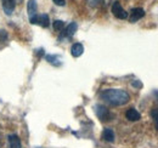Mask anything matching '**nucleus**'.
I'll return each instance as SVG.
<instances>
[{
    "label": "nucleus",
    "mask_w": 158,
    "mask_h": 148,
    "mask_svg": "<svg viewBox=\"0 0 158 148\" xmlns=\"http://www.w3.org/2000/svg\"><path fill=\"white\" fill-rule=\"evenodd\" d=\"M54 29L55 31H57V32H61L63 28H64V23H63V21H61V19H56V21H54Z\"/></svg>",
    "instance_id": "obj_13"
},
{
    "label": "nucleus",
    "mask_w": 158,
    "mask_h": 148,
    "mask_svg": "<svg viewBox=\"0 0 158 148\" xmlns=\"http://www.w3.org/2000/svg\"><path fill=\"white\" fill-rule=\"evenodd\" d=\"M52 1H54V4L57 5V6H64V5H66V0H52Z\"/></svg>",
    "instance_id": "obj_17"
},
{
    "label": "nucleus",
    "mask_w": 158,
    "mask_h": 148,
    "mask_svg": "<svg viewBox=\"0 0 158 148\" xmlns=\"http://www.w3.org/2000/svg\"><path fill=\"white\" fill-rule=\"evenodd\" d=\"M133 85H134V86H136V88H141V83H139V81H134V83H133Z\"/></svg>",
    "instance_id": "obj_18"
},
{
    "label": "nucleus",
    "mask_w": 158,
    "mask_h": 148,
    "mask_svg": "<svg viewBox=\"0 0 158 148\" xmlns=\"http://www.w3.org/2000/svg\"><path fill=\"white\" fill-rule=\"evenodd\" d=\"M151 117L155 121V125H156V129L158 130V109H152L151 111Z\"/></svg>",
    "instance_id": "obj_14"
},
{
    "label": "nucleus",
    "mask_w": 158,
    "mask_h": 148,
    "mask_svg": "<svg viewBox=\"0 0 158 148\" xmlns=\"http://www.w3.org/2000/svg\"><path fill=\"white\" fill-rule=\"evenodd\" d=\"M125 117H127V119L130 120V121H138L139 119L141 118L140 113H139L135 108H129L128 111L125 112Z\"/></svg>",
    "instance_id": "obj_8"
},
{
    "label": "nucleus",
    "mask_w": 158,
    "mask_h": 148,
    "mask_svg": "<svg viewBox=\"0 0 158 148\" xmlns=\"http://www.w3.org/2000/svg\"><path fill=\"white\" fill-rule=\"evenodd\" d=\"M77 28H78V26H77V23L76 22H72V23H69L66 28H64V32H63V35L67 38H71L74 35V33L77 32Z\"/></svg>",
    "instance_id": "obj_9"
},
{
    "label": "nucleus",
    "mask_w": 158,
    "mask_h": 148,
    "mask_svg": "<svg viewBox=\"0 0 158 148\" xmlns=\"http://www.w3.org/2000/svg\"><path fill=\"white\" fill-rule=\"evenodd\" d=\"M101 100L111 106H123L130 100V95L122 89H107L100 93Z\"/></svg>",
    "instance_id": "obj_1"
},
{
    "label": "nucleus",
    "mask_w": 158,
    "mask_h": 148,
    "mask_svg": "<svg viewBox=\"0 0 158 148\" xmlns=\"http://www.w3.org/2000/svg\"><path fill=\"white\" fill-rule=\"evenodd\" d=\"M27 11H28V16L29 19L33 18L34 16L38 15V6H37V1L35 0H28L27 2Z\"/></svg>",
    "instance_id": "obj_7"
},
{
    "label": "nucleus",
    "mask_w": 158,
    "mask_h": 148,
    "mask_svg": "<svg viewBox=\"0 0 158 148\" xmlns=\"http://www.w3.org/2000/svg\"><path fill=\"white\" fill-rule=\"evenodd\" d=\"M83 52H84V46H83L80 43H76V44L72 45V47H71V54H72L73 57H79V56L83 55Z\"/></svg>",
    "instance_id": "obj_10"
},
{
    "label": "nucleus",
    "mask_w": 158,
    "mask_h": 148,
    "mask_svg": "<svg viewBox=\"0 0 158 148\" xmlns=\"http://www.w3.org/2000/svg\"><path fill=\"white\" fill-rule=\"evenodd\" d=\"M9 148H21V140L17 135L9 136Z\"/></svg>",
    "instance_id": "obj_11"
},
{
    "label": "nucleus",
    "mask_w": 158,
    "mask_h": 148,
    "mask_svg": "<svg viewBox=\"0 0 158 148\" xmlns=\"http://www.w3.org/2000/svg\"><path fill=\"white\" fill-rule=\"evenodd\" d=\"M145 16V10L141 9V7H135L130 11V16H129V21L131 23H135L138 22L139 19H141Z\"/></svg>",
    "instance_id": "obj_6"
},
{
    "label": "nucleus",
    "mask_w": 158,
    "mask_h": 148,
    "mask_svg": "<svg viewBox=\"0 0 158 148\" xmlns=\"http://www.w3.org/2000/svg\"><path fill=\"white\" fill-rule=\"evenodd\" d=\"M21 1V0H2V9H4V12L10 16L12 15L15 7H16V2Z\"/></svg>",
    "instance_id": "obj_5"
},
{
    "label": "nucleus",
    "mask_w": 158,
    "mask_h": 148,
    "mask_svg": "<svg viewBox=\"0 0 158 148\" xmlns=\"http://www.w3.org/2000/svg\"><path fill=\"white\" fill-rule=\"evenodd\" d=\"M95 113H96L98 118H99L100 120H102V121H106V120H110L111 119V113H110V111L105 106H102V105H96L95 106Z\"/></svg>",
    "instance_id": "obj_3"
},
{
    "label": "nucleus",
    "mask_w": 158,
    "mask_h": 148,
    "mask_svg": "<svg viewBox=\"0 0 158 148\" xmlns=\"http://www.w3.org/2000/svg\"><path fill=\"white\" fill-rule=\"evenodd\" d=\"M7 39V34L5 31H0V43H4Z\"/></svg>",
    "instance_id": "obj_16"
},
{
    "label": "nucleus",
    "mask_w": 158,
    "mask_h": 148,
    "mask_svg": "<svg viewBox=\"0 0 158 148\" xmlns=\"http://www.w3.org/2000/svg\"><path fill=\"white\" fill-rule=\"evenodd\" d=\"M102 137H103V140L107 141V142H113V141H114V132L112 131V129H108V128H107V129L103 130Z\"/></svg>",
    "instance_id": "obj_12"
},
{
    "label": "nucleus",
    "mask_w": 158,
    "mask_h": 148,
    "mask_svg": "<svg viewBox=\"0 0 158 148\" xmlns=\"http://www.w3.org/2000/svg\"><path fill=\"white\" fill-rule=\"evenodd\" d=\"M32 24H39L44 28H48L49 24H50V19H49V16L46 14H43V15H37L34 16L33 18L29 19Z\"/></svg>",
    "instance_id": "obj_4"
},
{
    "label": "nucleus",
    "mask_w": 158,
    "mask_h": 148,
    "mask_svg": "<svg viewBox=\"0 0 158 148\" xmlns=\"http://www.w3.org/2000/svg\"><path fill=\"white\" fill-rule=\"evenodd\" d=\"M86 2H88L89 6H91V7H96V6H99L100 4L102 2V0H86Z\"/></svg>",
    "instance_id": "obj_15"
},
{
    "label": "nucleus",
    "mask_w": 158,
    "mask_h": 148,
    "mask_svg": "<svg viewBox=\"0 0 158 148\" xmlns=\"http://www.w3.org/2000/svg\"><path fill=\"white\" fill-rule=\"evenodd\" d=\"M112 14L114 17H117L118 19H127L128 18V12L123 9V6L120 5L119 1H114L112 5Z\"/></svg>",
    "instance_id": "obj_2"
},
{
    "label": "nucleus",
    "mask_w": 158,
    "mask_h": 148,
    "mask_svg": "<svg viewBox=\"0 0 158 148\" xmlns=\"http://www.w3.org/2000/svg\"><path fill=\"white\" fill-rule=\"evenodd\" d=\"M155 93H156V96H157V97H158V91H156V92H155Z\"/></svg>",
    "instance_id": "obj_19"
}]
</instances>
